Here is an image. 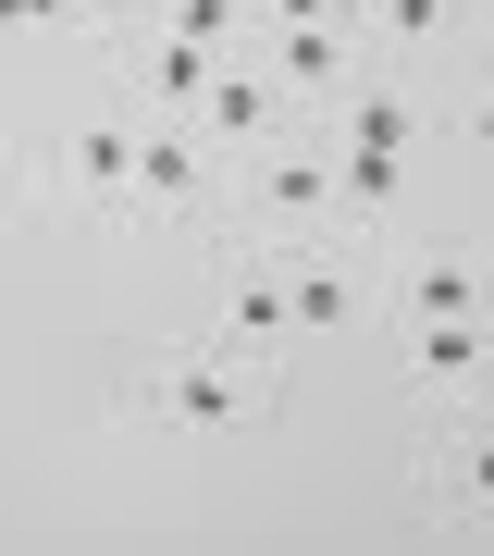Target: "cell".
I'll return each instance as SVG.
<instances>
[{
  "mask_svg": "<svg viewBox=\"0 0 494 556\" xmlns=\"http://www.w3.org/2000/svg\"><path fill=\"white\" fill-rule=\"evenodd\" d=\"M273 358H236V346H161V358H137L124 371V420L137 433H198V445H236V433H259L273 420Z\"/></svg>",
  "mask_w": 494,
  "mask_h": 556,
  "instance_id": "1",
  "label": "cell"
},
{
  "mask_svg": "<svg viewBox=\"0 0 494 556\" xmlns=\"http://www.w3.org/2000/svg\"><path fill=\"white\" fill-rule=\"evenodd\" d=\"M236 62H259V75H273L296 112H321V124H334V112H346V87H358L346 25H248V50H236Z\"/></svg>",
  "mask_w": 494,
  "mask_h": 556,
  "instance_id": "4",
  "label": "cell"
},
{
  "mask_svg": "<svg viewBox=\"0 0 494 556\" xmlns=\"http://www.w3.org/2000/svg\"><path fill=\"white\" fill-rule=\"evenodd\" d=\"M408 383H420V396H433V408H470L482 396V383H494V346H482V321H408Z\"/></svg>",
  "mask_w": 494,
  "mask_h": 556,
  "instance_id": "11",
  "label": "cell"
},
{
  "mask_svg": "<svg viewBox=\"0 0 494 556\" xmlns=\"http://www.w3.org/2000/svg\"><path fill=\"white\" fill-rule=\"evenodd\" d=\"M149 25H174V38H198V50L236 62V50H248V25H259V0H149Z\"/></svg>",
  "mask_w": 494,
  "mask_h": 556,
  "instance_id": "16",
  "label": "cell"
},
{
  "mask_svg": "<svg viewBox=\"0 0 494 556\" xmlns=\"http://www.w3.org/2000/svg\"><path fill=\"white\" fill-rule=\"evenodd\" d=\"M395 309H408V321H482L494 309V260L470 248V236H420L408 260H395Z\"/></svg>",
  "mask_w": 494,
  "mask_h": 556,
  "instance_id": "7",
  "label": "cell"
},
{
  "mask_svg": "<svg viewBox=\"0 0 494 556\" xmlns=\"http://www.w3.org/2000/svg\"><path fill=\"white\" fill-rule=\"evenodd\" d=\"M211 334L236 358H273L296 334V298H284V260L273 248H223V298H211Z\"/></svg>",
  "mask_w": 494,
  "mask_h": 556,
  "instance_id": "6",
  "label": "cell"
},
{
  "mask_svg": "<svg viewBox=\"0 0 494 556\" xmlns=\"http://www.w3.org/2000/svg\"><path fill=\"white\" fill-rule=\"evenodd\" d=\"M334 137H358V149H408V161H420V149H433V112H420L395 75H358L346 112H334Z\"/></svg>",
  "mask_w": 494,
  "mask_h": 556,
  "instance_id": "13",
  "label": "cell"
},
{
  "mask_svg": "<svg viewBox=\"0 0 494 556\" xmlns=\"http://www.w3.org/2000/svg\"><path fill=\"white\" fill-rule=\"evenodd\" d=\"M223 174H236V161L198 137L186 112H137V223H198L223 199Z\"/></svg>",
  "mask_w": 494,
  "mask_h": 556,
  "instance_id": "3",
  "label": "cell"
},
{
  "mask_svg": "<svg viewBox=\"0 0 494 556\" xmlns=\"http://www.w3.org/2000/svg\"><path fill=\"white\" fill-rule=\"evenodd\" d=\"M457 161H470V174L494 186V75H482V100H470V112H457Z\"/></svg>",
  "mask_w": 494,
  "mask_h": 556,
  "instance_id": "17",
  "label": "cell"
},
{
  "mask_svg": "<svg viewBox=\"0 0 494 556\" xmlns=\"http://www.w3.org/2000/svg\"><path fill=\"white\" fill-rule=\"evenodd\" d=\"M420 495L457 507V519H494V408H482V396L433 433V457H420Z\"/></svg>",
  "mask_w": 494,
  "mask_h": 556,
  "instance_id": "10",
  "label": "cell"
},
{
  "mask_svg": "<svg viewBox=\"0 0 494 556\" xmlns=\"http://www.w3.org/2000/svg\"><path fill=\"white\" fill-rule=\"evenodd\" d=\"M211 75H223V50H198V38H174V25H149V13L112 38V87H124L137 112H198Z\"/></svg>",
  "mask_w": 494,
  "mask_h": 556,
  "instance_id": "5",
  "label": "cell"
},
{
  "mask_svg": "<svg viewBox=\"0 0 494 556\" xmlns=\"http://www.w3.org/2000/svg\"><path fill=\"white\" fill-rule=\"evenodd\" d=\"M236 186H248L273 223H334V137H273V149H248Z\"/></svg>",
  "mask_w": 494,
  "mask_h": 556,
  "instance_id": "8",
  "label": "cell"
},
{
  "mask_svg": "<svg viewBox=\"0 0 494 556\" xmlns=\"http://www.w3.org/2000/svg\"><path fill=\"white\" fill-rule=\"evenodd\" d=\"M284 298H296V334H346V321L371 309V273H358V248H296Z\"/></svg>",
  "mask_w": 494,
  "mask_h": 556,
  "instance_id": "12",
  "label": "cell"
},
{
  "mask_svg": "<svg viewBox=\"0 0 494 556\" xmlns=\"http://www.w3.org/2000/svg\"><path fill=\"white\" fill-rule=\"evenodd\" d=\"M470 25H482V0H371L383 50H445V38H470Z\"/></svg>",
  "mask_w": 494,
  "mask_h": 556,
  "instance_id": "15",
  "label": "cell"
},
{
  "mask_svg": "<svg viewBox=\"0 0 494 556\" xmlns=\"http://www.w3.org/2000/svg\"><path fill=\"white\" fill-rule=\"evenodd\" d=\"M395 199H408V149H358V137H334V223H383Z\"/></svg>",
  "mask_w": 494,
  "mask_h": 556,
  "instance_id": "14",
  "label": "cell"
},
{
  "mask_svg": "<svg viewBox=\"0 0 494 556\" xmlns=\"http://www.w3.org/2000/svg\"><path fill=\"white\" fill-rule=\"evenodd\" d=\"M25 211H62V223H137V100H87L62 137L25 149Z\"/></svg>",
  "mask_w": 494,
  "mask_h": 556,
  "instance_id": "2",
  "label": "cell"
},
{
  "mask_svg": "<svg viewBox=\"0 0 494 556\" xmlns=\"http://www.w3.org/2000/svg\"><path fill=\"white\" fill-rule=\"evenodd\" d=\"M284 112H296V100L259 75V62H223V75H211V100H198L186 124H198L223 161H248V149H273V137H284Z\"/></svg>",
  "mask_w": 494,
  "mask_h": 556,
  "instance_id": "9",
  "label": "cell"
}]
</instances>
